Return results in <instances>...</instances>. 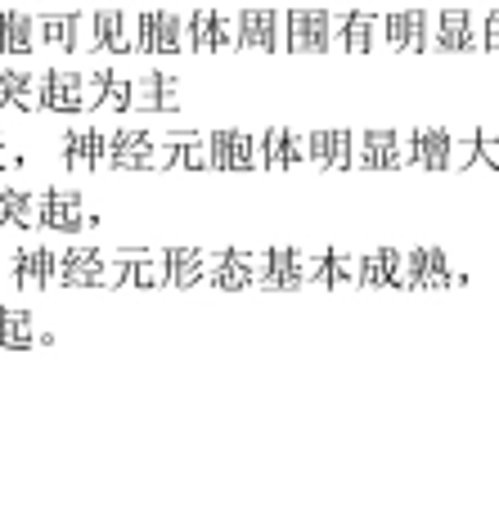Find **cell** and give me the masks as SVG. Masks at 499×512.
Wrapping results in <instances>:
<instances>
[{
	"label": "cell",
	"mask_w": 499,
	"mask_h": 512,
	"mask_svg": "<svg viewBox=\"0 0 499 512\" xmlns=\"http://www.w3.org/2000/svg\"><path fill=\"white\" fill-rule=\"evenodd\" d=\"M311 158L306 149V135H297L293 126H270L261 135V167L266 171H288V167H302Z\"/></svg>",
	"instance_id": "10"
},
{
	"label": "cell",
	"mask_w": 499,
	"mask_h": 512,
	"mask_svg": "<svg viewBox=\"0 0 499 512\" xmlns=\"http://www.w3.org/2000/svg\"><path fill=\"white\" fill-rule=\"evenodd\" d=\"M306 149H311V167H320V171H342V167H351V149H356V135H351V131H311Z\"/></svg>",
	"instance_id": "14"
},
{
	"label": "cell",
	"mask_w": 499,
	"mask_h": 512,
	"mask_svg": "<svg viewBox=\"0 0 499 512\" xmlns=\"http://www.w3.org/2000/svg\"><path fill=\"white\" fill-rule=\"evenodd\" d=\"M446 149H450L446 131H414V158L423 167H446Z\"/></svg>",
	"instance_id": "32"
},
{
	"label": "cell",
	"mask_w": 499,
	"mask_h": 512,
	"mask_svg": "<svg viewBox=\"0 0 499 512\" xmlns=\"http://www.w3.org/2000/svg\"><path fill=\"white\" fill-rule=\"evenodd\" d=\"M95 45L99 50H113V54H131L135 41H131V18L122 9H99L95 14Z\"/></svg>",
	"instance_id": "22"
},
{
	"label": "cell",
	"mask_w": 499,
	"mask_h": 512,
	"mask_svg": "<svg viewBox=\"0 0 499 512\" xmlns=\"http://www.w3.org/2000/svg\"><path fill=\"white\" fill-rule=\"evenodd\" d=\"M9 279L18 283V288H50V283H59V252L50 248H18L9 256Z\"/></svg>",
	"instance_id": "11"
},
{
	"label": "cell",
	"mask_w": 499,
	"mask_h": 512,
	"mask_svg": "<svg viewBox=\"0 0 499 512\" xmlns=\"http://www.w3.org/2000/svg\"><path fill=\"white\" fill-rule=\"evenodd\" d=\"M180 81L167 77V72H144L140 86H135V104H144L149 113H176L180 95H176Z\"/></svg>",
	"instance_id": "18"
},
{
	"label": "cell",
	"mask_w": 499,
	"mask_h": 512,
	"mask_svg": "<svg viewBox=\"0 0 499 512\" xmlns=\"http://www.w3.org/2000/svg\"><path fill=\"white\" fill-rule=\"evenodd\" d=\"M41 108L45 113H86L90 108V77L86 72H41Z\"/></svg>",
	"instance_id": "3"
},
{
	"label": "cell",
	"mask_w": 499,
	"mask_h": 512,
	"mask_svg": "<svg viewBox=\"0 0 499 512\" xmlns=\"http://www.w3.org/2000/svg\"><path fill=\"white\" fill-rule=\"evenodd\" d=\"M162 270H167L171 288H194L198 279H207V261L198 248H167L162 252Z\"/></svg>",
	"instance_id": "20"
},
{
	"label": "cell",
	"mask_w": 499,
	"mask_h": 512,
	"mask_svg": "<svg viewBox=\"0 0 499 512\" xmlns=\"http://www.w3.org/2000/svg\"><path fill=\"white\" fill-rule=\"evenodd\" d=\"M207 149H212V171H252L261 162V140H252L248 131H212Z\"/></svg>",
	"instance_id": "7"
},
{
	"label": "cell",
	"mask_w": 499,
	"mask_h": 512,
	"mask_svg": "<svg viewBox=\"0 0 499 512\" xmlns=\"http://www.w3.org/2000/svg\"><path fill=\"white\" fill-rule=\"evenodd\" d=\"M36 45V18L23 9H0V54H27Z\"/></svg>",
	"instance_id": "23"
},
{
	"label": "cell",
	"mask_w": 499,
	"mask_h": 512,
	"mask_svg": "<svg viewBox=\"0 0 499 512\" xmlns=\"http://www.w3.org/2000/svg\"><path fill=\"white\" fill-rule=\"evenodd\" d=\"M468 41V14H446L441 18V50H464Z\"/></svg>",
	"instance_id": "33"
},
{
	"label": "cell",
	"mask_w": 499,
	"mask_h": 512,
	"mask_svg": "<svg viewBox=\"0 0 499 512\" xmlns=\"http://www.w3.org/2000/svg\"><path fill=\"white\" fill-rule=\"evenodd\" d=\"M131 104H135V86H131V77H117V81H113V90H108V99H104V108H113V113H131Z\"/></svg>",
	"instance_id": "34"
},
{
	"label": "cell",
	"mask_w": 499,
	"mask_h": 512,
	"mask_svg": "<svg viewBox=\"0 0 499 512\" xmlns=\"http://www.w3.org/2000/svg\"><path fill=\"white\" fill-rule=\"evenodd\" d=\"M18 167V153H5V135H0V171Z\"/></svg>",
	"instance_id": "36"
},
{
	"label": "cell",
	"mask_w": 499,
	"mask_h": 512,
	"mask_svg": "<svg viewBox=\"0 0 499 512\" xmlns=\"http://www.w3.org/2000/svg\"><path fill=\"white\" fill-rule=\"evenodd\" d=\"M162 167L167 171H203L212 167V149L203 135H171L162 149Z\"/></svg>",
	"instance_id": "16"
},
{
	"label": "cell",
	"mask_w": 499,
	"mask_h": 512,
	"mask_svg": "<svg viewBox=\"0 0 499 512\" xmlns=\"http://www.w3.org/2000/svg\"><path fill=\"white\" fill-rule=\"evenodd\" d=\"M36 342L32 333V310L0 306V351H27Z\"/></svg>",
	"instance_id": "27"
},
{
	"label": "cell",
	"mask_w": 499,
	"mask_h": 512,
	"mask_svg": "<svg viewBox=\"0 0 499 512\" xmlns=\"http://www.w3.org/2000/svg\"><path fill=\"white\" fill-rule=\"evenodd\" d=\"M239 45L275 50L279 45V14L275 9H239Z\"/></svg>",
	"instance_id": "17"
},
{
	"label": "cell",
	"mask_w": 499,
	"mask_h": 512,
	"mask_svg": "<svg viewBox=\"0 0 499 512\" xmlns=\"http://www.w3.org/2000/svg\"><path fill=\"white\" fill-rule=\"evenodd\" d=\"M383 32L396 50H419L423 36H428V14L423 9H410V14H387L383 18Z\"/></svg>",
	"instance_id": "25"
},
{
	"label": "cell",
	"mask_w": 499,
	"mask_h": 512,
	"mask_svg": "<svg viewBox=\"0 0 499 512\" xmlns=\"http://www.w3.org/2000/svg\"><path fill=\"white\" fill-rule=\"evenodd\" d=\"M185 45V18L171 9H144L135 18V50L140 54H176Z\"/></svg>",
	"instance_id": "1"
},
{
	"label": "cell",
	"mask_w": 499,
	"mask_h": 512,
	"mask_svg": "<svg viewBox=\"0 0 499 512\" xmlns=\"http://www.w3.org/2000/svg\"><path fill=\"white\" fill-rule=\"evenodd\" d=\"M207 283L225 288V292H243V288H252V283H261V270L252 265L248 252H216L212 265H207Z\"/></svg>",
	"instance_id": "12"
},
{
	"label": "cell",
	"mask_w": 499,
	"mask_h": 512,
	"mask_svg": "<svg viewBox=\"0 0 499 512\" xmlns=\"http://www.w3.org/2000/svg\"><path fill=\"white\" fill-rule=\"evenodd\" d=\"M329 27H333V18L324 14V9H288L284 14V45L293 54H320L333 45Z\"/></svg>",
	"instance_id": "4"
},
{
	"label": "cell",
	"mask_w": 499,
	"mask_h": 512,
	"mask_svg": "<svg viewBox=\"0 0 499 512\" xmlns=\"http://www.w3.org/2000/svg\"><path fill=\"white\" fill-rule=\"evenodd\" d=\"M113 81H117L113 68H95V72H90V108H104V99H108V90H113Z\"/></svg>",
	"instance_id": "35"
},
{
	"label": "cell",
	"mask_w": 499,
	"mask_h": 512,
	"mask_svg": "<svg viewBox=\"0 0 499 512\" xmlns=\"http://www.w3.org/2000/svg\"><path fill=\"white\" fill-rule=\"evenodd\" d=\"M162 283H167L162 256H117L108 288H162Z\"/></svg>",
	"instance_id": "15"
},
{
	"label": "cell",
	"mask_w": 499,
	"mask_h": 512,
	"mask_svg": "<svg viewBox=\"0 0 499 512\" xmlns=\"http://www.w3.org/2000/svg\"><path fill=\"white\" fill-rule=\"evenodd\" d=\"M396 144H401V135H396V131H365V135H360V167L392 171L396 162H401Z\"/></svg>",
	"instance_id": "24"
},
{
	"label": "cell",
	"mask_w": 499,
	"mask_h": 512,
	"mask_svg": "<svg viewBox=\"0 0 499 512\" xmlns=\"http://www.w3.org/2000/svg\"><path fill=\"white\" fill-rule=\"evenodd\" d=\"M99 162H108V135H99V131H68L63 135V167L68 171L86 176V171H95Z\"/></svg>",
	"instance_id": "13"
},
{
	"label": "cell",
	"mask_w": 499,
	"mask_h": 512,
	"mask_svg": "<svg viewBox=\"0 0 499 512\" xmlns=\"http://www.w3.org/2000/svg\"><path fill=\"white\" fill-rule=\"evenodd\" d=\"M450 270H446V256L441 252H414L410 256V283L423 288V283H446Z\"/></svg>",
	"instance_id": "31"
},
{
	"label": "cell",
	"mask_w": 499,
	"mask_h": 512,
	"mask_svg": "<svg viewBox=\"0 0 499 512\" xmlns=\"http://www.w3.org/2000/svg\"><path fill=\"white\" fill-rule=\"evenodd\" d=\"M36 198L27 189H0V230H27L36 225Z\"/></svg>",
	"instance_id": "28"
},
{
	"label": "cell",
	"mask_w": 499,
	"mask_h": 512,
	"mask_svg": "<svg viewBox=\"0 0 499 512\" xmlns=\"http://www.w3.org/2000/svg\"><path fill=\"white\" fill-rule=\"evenodd\" d=\"M36 225H45V230H54V234H77V230H86V225H99L95 216H86L81 212V194L77 189H45L41 194V216H36Z\"/></svg>",
	"instance_id": "5"
},
{
	"label": "cell",
	"mask_w": 499,
	"mask_h": 512,
	"mask_svg": "<svg viewBox=\"0 0 499 512\" xmlns=\"http://www.w3.org/2000/svg\"><path fill=\"white\" fill-rule=\"evenodd\" d=\"M32 104H41V77L18 68H0V108H18L27 113Z\"/></svg>",
	"instance_id": "19"
},
{
	"label": "cell",
	"mask_w": 499,
	"mask_h": 512,
	"mask_svg": "<svg viewBox=\"0 0 499 512\" xmlns=\"http://www.w3.org/2000/svg\"><path fill=\"white\" fill-rule=\"evenodd\" d=\"M108 167L113 171H149L158 167V144H153L149 131H131V126H122V131L108 135Z\"/></svg>",
	"instance_id": "6"
},
{
	"label": "cell",
	"mask_w": 499,
	"mask_h": 512,
	"mask_svg": "<svg viewBox=\"0 0 499 512\" xmlns=\"http://www.w3.org/2000/svg\"><path fill=\"white\" fill-rule=\"evenodd\" d=\"M311 283V265L297 248H270L261 252V288L270 292H293Z\"/></svg>",
	"instance_id": "9"
},
{
	"label": "cell",
	"mask_w": 499,
	"mask_h": 512,
	"mask_svg": "<svg viewBox=\"0 0 499 512\" xmlns=\"http://www.w3.org/2000/svg\"><path fill=\"white\" fill-rule=\"evenodd\" d=\"M338 41L347 45V50H374V36H378V14H365V9H347V14L338 18Z\"/></svg>",
	"instance_id": "26"
},
{
	"label": "cell",
	"mask_w": 499,
	"mask_h": 512,
	"mask_svg": "<svg viewBox=\"0 0 499 512\" xmlns=\"http://www.w3.org/2000/svg\"><path fill=\"white\" fill-rule=\"evenodd\" d=\"M360 279V270H351V256L342 252H324L311 261V283H320V288H342V283Z\"/></svg>",
	"instance_id": "30"
},
{
	"label": "cell",
	"mask_w": 499,
	"mask_h": 512,
	"mask_svg": "<svg viewBox=\"0 0 499 512\" xmlns=\"http://www.w3.org/2000/svg\"><path fill=\"white\" fill-rule=\"evenodd\" d=\"M360 283L365 288H392V283H401V252L383 248L374 256H360Z\"/></svg>",
	"instance_id": "29"
},
{
	"label": "cell",
	"mask_w": 499,
	"mask_h": 512,
	"mask_svg": "<svg viewBox=\"0 0 499 512\" xmlns=\"http://www.w3.org/2000/svg\"><path fill=\"white\" fill-rule=\"evenodd\" d=\"M185 41L189 50H234L239 45V18L225 9H194L185 18Z\"/></svg>",
	"instance_id": "2"
},
{
	"label": "cell",
	"mask_w": 499,
	"mask_h": 512,
	"mask_svg": "<svg viewBox=\"0 0 499 512\" xmlns=\"http://www.w3.org/2000/svg\"><path fill=\"white\" fill-rule=\"evenodd\" d=\"M81 23H86V14H41L36 18V32H41L45 45H54V50H77L81 45Z\"/></svg>",
	"instance_id": "21"
},
{
	"label": "cell",
	"mask_w": 499,
	"mask_h": 512,
	"mask_svg": "<svg viewBox=\"0 0 499 512\" xmlns=\"http://www.w3.org/2000/svg\"><path fill=\"white\" fill-rule=\"evenodd\" d=\"M59 283L63 288H104V283H113V274H108V256L99 248L59 252Z\"/></svg>",
	"instance_id": "8"
}]
</instances>
